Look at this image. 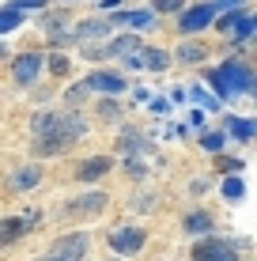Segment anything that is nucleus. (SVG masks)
Masks as SVG:
<instances>
[{
    "label": "nucleus",
    "instance_id": "nucleus-25",
    "mask_svg": "<svg viewBox=\"0 0 257 261\" xmlns=\"http://www.w3.org/2000/svg\"><path fill=\"white\" fill-rule=\"evenodd\" d=\"M155 8H159V12H178L182 0H155Z\"/></svg>",
    "mask_w": 257,
    "mask_h": 261
},
{
    "label": "nucleus",
    "instance_id": "nucleus-29",
    "mask_svg": "<svg viewBox=\"0 0 257 261\" xmlns=\"http://www.w3.org/2000/svg\"><path fill=\"white\" fill-rule=\"evenodd\" d=\"M99 4H102V8H118L121 0H99Z\"/></svg>",
    "mask_w": 257,
    "mask_h": 261
},
{
    "label": "nucleus",
    "instance_id": "nucleus-21",
    "mask_svg": "<svg viewBox=\"0 0 257 261\" xmlns=\"http://www.w3.org/2000/svg\"><path fill=\"white\" fill-rule=\"evenodd\" d=\"M106 31H110L106 23H79L76 38H99V34H106Z\"/></svg>",
    "mask_w": 257,
    "mask_h": 261
},
{
    "label": "nucleus",
    "instance_id": "nucleus-15",
    "mask_svg": "<svg viewBox=\"0 0 257 261\" xmlns=\"http://www.w3.org/2000/svg\"><path fill=\"white\" fill-rule=\"evenodd\" d=\"M113 23H129V27H152L155 12H125V15H113Z\"/></svg>",
    "mask_w": 257,
    "mask_h": 261
},
{
    "label": "nucleus",
    "instance_id": "nucleus-3",
    "mask_svg": "<svg viewBox=\"0 0 257 261\" xmlns=\"http://www.w3.org/2000/svg\"><path fill=\"white\" fill-rule=\"evenodd\" d=\"M87 246H91V239H87L83 231H72V235H65V239H57V242H53V246L46 250V257H42V261H83Z\"/></svg>",
    "mask_w": 257,
    "mask_h": 261
},
{
    "label": "nucleus",
    "instance_id": "nucleus-19",
    "mask_svg": "<svg viewBox=\"0 0 257 261\" xmlns=\"http://www.w3.org/2000/svg\"><path fill=\"white\" fill-rule=\"evenodd\" d=\"M227 129H231L238 140H250L253 133H257V125H253V121H246V118H231V125H227Z\"/></svg>",
    "mask_w": 257,
    "mask_h": 261
},
{
    "label": "nucleus",
    "instance_id": "nucleus-12",
    "mask_svg": "<svg viewBox=\"0 0 257 261\" xmlns=\"http://www.w3.org/2000/svg\"><path fill=\"white\" fill-rule=\"evenodd\" d=\"M166 61H170V57H166L163 49H140L136 57L129 61V65H144V68H152V72H163V68H166Z\"/></svg>",
    "mask_w": 257,
    "mask_h": 261
},
{
    "label": "nucleus",
    "instance_id": "nucleus-28",
    "mask_svg": "<svg viewBox=\"0 0 257 261\" xmlns=\"http://www.w3.org/2000/svg\"><path fill=\"white\" fill-rule=\"evenodd\" d=\"M38 4H46V0H19V4H15V8H19V12H23V8H38Z\"/></svg>",
    "mask_w": 257,
    "mask_h": 261
},
{
    "label": "nucleus",
    "instance_id": "nucleus-2",
    "mask_svg": "<svg viewBox=\"0 0 257 261\" xmlns=\"http://www.w3.org/2000/svg\"><path fill=\"white\" fill-rule=\"evenodd\" d=\"M208 80H212V87L219 91V98L238 95V91H246V87L253 84L250 68H246L242 61H223V65H219L216 72H208Z\"/></svg>",
    "mask_w": 257,
    "mask_h": 261
},
{
    "label": "nucleus",
    "instance_id": "nucleus-20",
    "mask_svg": "<svg viewBox=\"0 0 257 261\" xmlns=\"http://www.w3.org/2000/svg\"><path fill=\"white\" fill-rule=\"evenodd\" d=\"M178 57L189 61V65H193V61H205V46H197V42H185V46L178 49Z\"/></svg>",
    "mask_w": 257,
    "mask_h": 261
},
{
    "label": "nucleus",
    "instance_id": "nucleus-5",
    "mask_svg": "<svg viewBox=\"0 0 257 261\" xmlns=\"http://www.w3.org/2000/svg\"><path fill=\"white\" fill-rule=\"evenodd\" d=\"M34 223H38V212H34V208H31V216H26V220H23V216H4V220H0V250L12 246V242L19 239L23 231H31Z\"/></svg>",
    "mask_w": 257,
    "mask_h": 261
},
{
    "label": "nucleus",
    "instance_id": "nucleus-7",
    "mask_svg": "<svg viewBox=\"0 0 257 261\" xmlns=\"http://www.w3.org/2000/svg\"><path fill=\"white\" fill-rule=\"evenodd\" d=\"M102 208H106V193L95 190V193H83V197H76V201H68L61 216L72 220V216H95V212H102Z\"/></svg>",
    "mask_w": 257,
    "mask_h": 261
},
{
    "label": "nucleus",
    "instance_id": "nucleus-22",
    "mask_svg": "<svg viewBox=\"0 0 257 261\" xmlns=\"http://www.w3.org/2000/svg\"><path fill=\"white\" fill-rule=\"evenodd\" d=\"M242 193H246L242 178H227V182H223V197H227V201H238Z\"/></svg>",
    "mask_w": 257,
    "mask_h": 261
},
{
    "label": "nucleus",
    "instance_id": "nucleus-18",
    "mask_svg": "<svg viewBox=\"0 0 257 261\" xmlns=\"http://www.w3.org/2000/svg\"><path fill=\"white\" fill-rule=\"evenodd\" d=\"M235 38L238 42H246V38H253V34H257V15H242V19H238V27H235Z\"/></svg>",
    "mask_w": 257,
    "mask_h": 261
},
{
    "label": "nucleus",
    "instance_id": "nucleus-1",
    "mask_svg": "<svg viewBox=\"0 0 257 261\" xmlns=\"http://www.w3.org/2000/svg\"><path fill=\"white\" fill-rule=\"evenodd\" d=\"M34 133H38V155H53V151H65L68 144H76L83 137V121L61 118V114H38Z\"/></svg>",
    "mask_w": 257,
    "mask_h": 261
},
{
    "label": "nucleus",
    "instance_id": "nucleus-6",
    "mask_svg": "<svg viewBox=\"0 0 257 261\" xmlns=\"http://www.w3.org/2000/svg\"><path fill=\"white\" fill-rule=\"evenodd\" d=\"M216 12H219V4H197V8H189V12H182V31L185 34H193V31H205V27L216 19Z\"/></svg>",
    "mask_w": 257,
    "mask_h": 261
},
{
    "label": "nucleus",
    "instance_id": "nucleus-9",
    "mask_svg": "<svg viewBox=\"0 0 257 261\" xmlns=\"http://www.w3.org/2000/svg\"><path fill=\"white\" fill-rule=\"evenodd\" d=\"M144 246V231L140 227H121L110 235V250L113 254H136V250Z\"/></svg>",
    "mask_w": 257,
    "mask_h": 261
},
{
    "label": "nucleus",
    "instance_id": "nucleus-24",
    "mask_svg": "<svg viewBox=\"0 0 257 261\" xmlns=\"http://www.w3.org/2000/svg\"><path fill=\"white\" fill-rule=\"evenodd\" d=\"M49 68L57 72V76H65V72H68V57H61V53H57V57L49 61Z\"/></svg>",
    "mask_w": 257,
    "mask_h": 261
},
{
    "label": "nucleus",
    "instance_id": "nucleus-8",
    "mask_svg": "<svg viewBox=\"0 0 257 261\" xmlns=\"http://www.w3.org/2000/svg\"><path fill=\"white\" fill-rule=\"evenodd\" d=\"M87 91H106V95H118L125 91V76L121 72H91V76L83 80Z\"/></svg>",
    "mask_w": 257,
    "mask_h": 261
},
{
    "label": "nucleus",
    "instance_id": "nucleus-16",
    "mask_svg": "<svg viewBox=\"0 0 257 261\" xmlns=\"http://www.w3.org/2000/svg\"><path fill=\"white\" fill-rule=\"evenodd\" d=\"M19 19H23V12L19 8H0V34H8V31H15V27H19Z\"/></svg>",
    "mask_w": 257,
    "mask_h": 261
},
{
    "label": "nucleus",
    "instance_id": "nucleus-10",
    "mask_svg": "<svg viewBox=\"0 0 257 261\" xmlns=\"http://www.w3.org/2000/svg\"><path fill=\"white\" fill-rule=\"evenodd\" d=\"M38 68H42V57H38V53H23V57L19 61H15V80H19V84H31V80L34 76H38Z\"/></svg>",
    "mask_w": 257,
    "mask_h": 261
},
{
    "label": "nucleus",
    "instance_id": "nucleus-26",
    "mask_svg": "<svg viewBox=\"0 0 257 261\" xmlns=\"http://www.w3.org/2000/svg\"><path fill=\"white\" fill-rule=\"evenodd\" d=\"M99 114H102V118H110V114H113V118H118V102H110V98H106V102L99 106Z\"/></svg>",
    "mask_w": 257,
    "mask_h": 261
},
{
    "label": "nucleus",
    "instance_id": "nucleus-27",
    "mask_svg": "<svg viewBox=\"0 0 257 261\" xmlns=\"http://www.w3.org/2000/svg\"><path fill=\"white\" fill-rule=\"evenodd\" d=\"M193 98H197V102H205V106H216V98H208L205 91H193Z\"/></svg>",
    "mask_w": 257,
    "mask_h": 261
},
{
    "label": "nucleus",
    "instance_id": "nucleus-23",
    "mask_svg": "<svg viewBox=\"0 0 257 261\" xmlns=\"http://www.w3.org/2000/svg\"><path fill=\"white\" fill-rule=\"evenodd\" d=\"M205 148H208V151H219V148H223V133H208V137H205Z\"/></svg>",
    "mask_w": 257,
    "mask_h": 261
},
{
    "label": "nucleus",
    "instance_id": "nucleus-11",
    "mask_svg": "<svg viewBox=\"0 0 257 261\" xmlns=\"http://www.w3.org/2000/svg\"><path fill=\"white\" fill-rule=\"evenodd\" d=\"M38 182H42V167L38 163H31V167H23V170L12 174V190H34Z\"/></svg>",
    "mask_w": 257,
    "mask_h": 261
},
{
    "label": "nucleus",
    "instance_id": "nucleus-13",
    "mask_svg": "<svg viewBox=\"0 0 257 261\" xmlns=\"http://www.w3.org/2000/svg\"><path fill=\"white\" fill-rule=\"evenodd\" d=\"M110 163H113V159H106V155H99V159H87V163L79 167V182H95V178H102L106 170H110Z\"/></svg>",
    "mask_w": 257,
    "mask_h": 261
},
{
    "label": "nucleus",
    "instance_id": "nucleus-14",
    "mask_svg": "<svg viewBox=\"0 0 257 261\" xmlns=\"http://www.w3.org/2000/svg\"><path fill=\"white\" fill-rule=\"evenodd\" d=\"M140 49H144V46H140L136 34H125V38H113V42H110V53H113V57H136Z\"/></svg>",
    "mask_w": 257,
    "mask_h": 261
},
{
    "label": "nucleus",
    "instance_id": "nucleus-4",
    "mask_svg": "<svg viewBox=\"0 0 257 261\" xmlns=\"http://www.w3.org/2000/svg\"><path fill=\"white\" fill-rule=\"evenodd\" d=\"M193 261H238V250L227 239H205L193 246Z\"/></svg>",
    "mask_w": 257,
    "mask_h": 261
},
{
    "label": "nucleus",
    "instance_id": "nucleus-17",
    "mask_svg": "<svg viewBox=\"0 0 257 261\" xmlns=\"http://www.w3.org/2000/svg\"><path fill=\"white\" fill-rule=\"evenodd\" d=\"M185 231H193V235H201V231H212V216H205V212H189V216H185Z\"/></svg>",
    "mask_w": 257,
    "mask_h": 261
}]
</instances>
